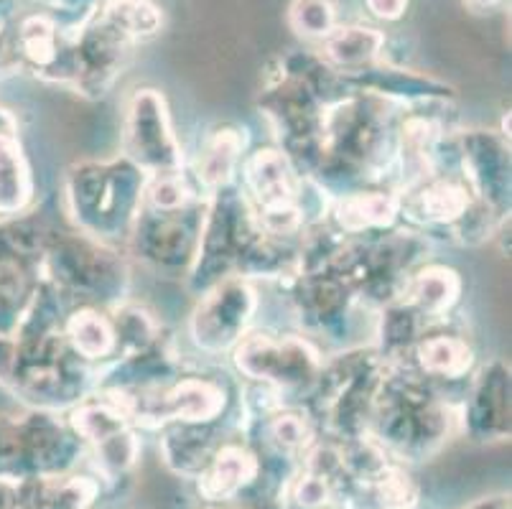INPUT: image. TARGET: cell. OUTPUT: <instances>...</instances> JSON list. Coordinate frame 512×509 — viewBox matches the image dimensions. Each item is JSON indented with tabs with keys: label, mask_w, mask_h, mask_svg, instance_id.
Segmentation results:
<instances>
[{
	"label": "cell",
	"mask_w": 512,
	"mask_h": 509,
	"mask_svg": "<svg viewBox=\"0 0 512 509\" xmlns=\"http://www.w3.org/2000/svg\"><path fill=\"white\" fill-rule=\"evenodd\" d=\"M265 479L268 471L263 456L242 443H222L194 482L204 502L220 507V504L268 497L263 489Z\"/></svg>",
	"instance_id": "6da1fadb"
},
{
	"label": "cell",
	"mask_w": 512,
	"mask_h": 509,
	"mask_svg": "<svg viewBox=\"0 0 512 509\" xmlns=\"http://www.w3.org/2000/svg\"><path fill=\"white\" fill-rule=\"evenodd\" d=\"M237 364L245 375L278 385H296L316 372V359L304 342H273L263 334L250 336L237 347Z\"/></svg>",
	"instance_id": "7a4b0ae2"
},
{
	"label": "cell",
	"mask_w": 512,
	"mask_h": 509,
	"mask_svg": "<svg viewBox=\"0 0 512 509\" xmlns=\"http://www.w3.org/2000/svg\"><path fill=\"white\" fill-rule=\"evenodd\" d=\"M130 156L143 166L161 168L164 174H176L179 156H176L174 138L166 128L164 100L153 90L138 92L130 107Z\"/></svg>",
	"instance_id": "3957f363"
},
{
	"label": "cell",
	"mask_w": 512,
	"mask_h": 509,
	"mask_svg": "<svg viewBox=\"0 0 512 509\" xmlns=\"http://www.w3.org/2000/svg\"><path fill=\"white\" fill-rule=\"evenodd\" d=\"M253 311V293L245 283H225L194 314V339L204 349H225L240 334Z\"/></svg>",
	"instance_id": "277c9868"
},
{
	"label": "cell",
	"mask_w": 512,
	"mask_h": 509,
	"mask_svg": "<svg viewBox=\"0 0 512 509\" xmlns=\"http://www.w3.org/2000/svg\"><path fill=\"white\" fill-rule=\"evenodd\" d=\"M487 377V372H484ZM505 370L500 364H495L487 377V392H484V382L479 380L474 398L467 410V431L474 441H502L510 436V380H505Z\"/></svg>",
	"instance_id": "5b68a950"
},
{
	"label": "cell",
	"mask_w": 512,
	"mask_h": 509,
	"mask_svg": "<svg viewBox=\"0 0 512 509\" xmlns=\"http://www.w3.org/2000/svg\"><path fill=\"white\" fill-rule=\"evenodd\" d=\"M416 349V362L421 375L428 377H446V380H456L464 377L472 362V349L467 347L464 339L454 334H431V336H416V342L411 344Z\"/></svg>",
	"instance_id": "8992f818"
},
{
	"label": "cell",
	"mask_w": 512,
	"mask_h": 509,
	"mask_svg": "<svg viewBox=\"0 0 512 509\" xmlns=\"http://www.w3.org/2000/svg\"><path fill=\"white\" fill-rule=\"evenodd\" d=\"M398 214V199L385 191H370V194L344 196L337 207V222L344 232L360 235V232L388 227Z\"/></svg>",
	"instance_id": "52a82bcc"
},
{
	"label": "cell",
	"mask_w": 512,
	"mask_h": 509,
	"mask_svg": "<svg viewBox=\"0 0 512 509\" xmlns=\"http://www.w3.org/2000/svg\"><path fill=\"white\" fill-rule=\"evenodd\" d=\"M411 207L428 224H456L469 212L467 186L454 179H439L423 186L413 196Z\"/></svg>",
	"instance_id": "ba28073f"
},
{
	"label": "cell",
	"mask_w": 512,
	"mask_h": 509,
	"mask_svg": "<svg viewBox=\"0 0 512 509\" xmlns=\"http://www.w3.org/2000/svg\"><path fill=\"white\" fill-rule=\"evenodd\" d=\"M67 342L77 357L100 359L115 352L118 331L95 308H79L67 319Z\"/></svg>",
	"instance_id": "9c48e42d"
},
{
	"label": "cell",
	"mask_w": 512,
	"mask_h": 509,
	"mask_svg": "<svg viewBox=\"0 0 512 509\" xmlns=\"http://www.w3.org/2000/svg\"><path fill=\"white\" fill-rule=\"evenodd\" d=\"M324 44H327L329 62L337 64L339 69H347V72H360V69H365V64L375 59L385 39L375 28L347 26L334 28L332 34L324 39Z\"/></svg>",
	"instance_id": "30bf717a"
},
{
	"label": "cell",
	"mask_w": 512,
	"mask_h": 509,
	"mask_svg": "<svg viewBox=\"0 0 512 509\" xmlns=\"http://www.w3.org/2000/svg\"><path fill=\"white\" fill-rule=\"evenodd\" d=\"M408 306L421 316H444L456 301L459 293V280L454 270L428 268L418 273L406 286Z\"/></svg>",
	"instance_id": "8fae6325"
},
{
	"label": "cell",
	"mask_w": 512,
	"mask_h": 509,
	"mask_svg": "<svg viewBox=\"0 0 512 509\" xmlns=\"http://www.w3.org/2000/svg\"><path fill=\"white\" fill-rule=\"evenodd\" d=\"M237 158H240V140L235 130H220L204 148L199 179L207 186H225L232 179Z\"/></svg>",
	"instance_id": "7c38bea8"
},
{
	"label": "cell",
	"mask_w": 512,
	"mask_h": 509,
	"mask_svg": "<svg viewBox=\"0 0 512 509\" xmlns=\"http://www.w3.org/2000/svg\"><path fill=\"white\" fill-rule=\"evenodd\" d=\"M291 26L309 39H327L337 28L332 0H296L291 6Z\"/></svg>",
	"instance_id": "4fadbf2b"
},
{
	"label": "cell",
	"mask_w": 512,
	"mask_h": 509,
	"mask_svg": "<svg viewBox=\"0 0 512 509\" xmlns=\"http://www.w3.org/2000/svg\"><path fill=\"white\" fill-rule=\"evenodd\" d=\"M372 16L383 21H398L408 8V0H365Z\"/></svg>",
	"instance_id": "5bb4252c"
},
{
	"label": "cell",
	"mask_w": 512,
	"mask_h": 509,
	"mask_svg": "<svg viewBox=\"0 0 512 509\" xmlns=\"http://www.w3.org/2000/svg\"><path fill=\"white\" fill-rule=\"evenodd\" d=\"M18 507H21V484H18V479L0 476V509Z\"/></svg>",
	"instance_id": "9a60e30c"
},
{
	"label": "cell",
	"mask_w": 512,
	"mask_h": 509,
	"mask_svg": "<svg viewBox=\"0 0 512 509\" xmlns=\"http://www.w3.org/2000/svg\"><path fill=\"white\" fill-rule=\"evenodd\" d=\"M469 509H510V497L500 494V497H490V499H479L477 504H472Z\"/></svg>",
	"instance_id": "2e32d148"
}]
</instances>
